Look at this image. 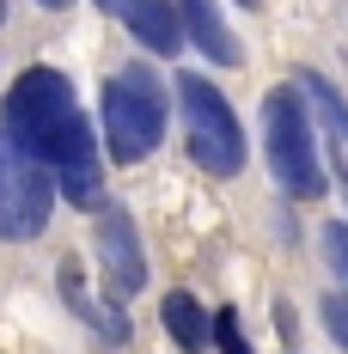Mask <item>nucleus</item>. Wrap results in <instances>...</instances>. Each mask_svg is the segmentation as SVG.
Masks as SVG:
<instances>
[{
    "label": "nucleus",
    "instance_id": "obj_13",
    "mask_svg": "<svg viewBox=\"0 0 348 354\" xmlns=\"http://www.w3.org/2000/svg\"><path fill=\"white\" fill-rule=\"evenodd\" d=\"M318 318H324V330L336 336V348H348V293H330V299L318 306Z\"/></svg>",
    "mask_w": 348,
    "mask_h": 354
},
{
    "label": "nucleus",
    "instance_id": "obj_15",
    "mask_svg": "<svg viewBox=\"0 0 348 354\" xmlns=\"http://www.w3.org/2000/svg\"><path fill=\"white\" fill-rule=\"evenodd\" d=\"M37 6H49V12H62V6H73V0H37Z\"/></svg>",
    "mask_w": 348,
    "mask_h": 354
},
{
    "label": "nucleus",
    "instance_id": "obj_9",
    "mask_svg": "<svg viewBox=\"0 0 348 354\" xmlns=\"http://www.w3.org/2000/svg\"><path fill=\"white\" fill-rule=\"evenodd\" d=\"M62 293H68V306H73L86 324H92L104 342H129V318H122L116 306H98V299L80 287V263H62Z\"/></svg>",
    "mask_w": 348,
    "mask_h": 354
},
{
    "label": "nucleus",
    "instance_id": "obj_11",
    "mask_svg": "<svg viewBox=\"0 0 348 354\" xmlns=\"http://www.w3.org/2000/svg\"><path fill=\"white\" fill-rule=\"evenodd\" d=\"M300 80H306V98L318 104V116H324V129H330L336 141H348V98L336 92V86H330V80H324V73H312V68L300 73Z\"/></svg>",
    "mask_w": 348,
    "mask_h": 354
},
{
    "label": "nucleus",
    "instance_id": "obj_4",
    "mask_svg": "<svg viewBox=\"0 0 348 354\" xmlns=\"http://www.w3.org/2000/svg\"><path fill=\"white\" fill-rule=\"evenodd\" d=\"M177 104H183V129H190V159L208 177H239L244 171V129L232 104L214 92L202 73L177 80Z\"/></svg>",
    "mask_w": 348,
    "mask_h": 354
},
{
    "label": "nucleus",
    "instance_id": "obj_14",
    "mask_svg": "<svg viewBox=\"0 0 348 354\" xmlns=\"http://www.w3.org/2000/svg\"><path fill=\"white\" fill-rule=\"evenodd\" d=\"M214 342H220V354H250L239 336V312L226 306V312H214Z\"/></svg>",
    "mask_w": 348,
    "mask_h": 354
},
{
    "label": "nucleus",
    "instance_id": "obj_6",
    "mask_svg": "<svg viewBox=\"0 0 348 354\" xmlns=\"http://www.w3.org/2000/svg\"><path fill=\"white\" fill-rule=\"evenodd\" d=\"M98 263H104V287L116 299H129L147 287V257H140V239H135V220L122 208H110L98 220Z\"/></svg>",
    "mask_w": 348,
    "mask_h": 354
},
{
    "label": "nucleus",
    "instance_id": "obj_17",
    "mask_svg": "<svg viewBox=\"0 0 348 354\" xmlns=\"http://www.w3.org/2000/svg\"><path fill=\"white\" fill-rule=\"evenodd\" d=\"M98 6H116V0H98Z\"/></svg>",
    "mask_w": 348,
    "mask_h": 354
},
{
    "label": "nucleus",
    "instance_id": "obj_10",
    "mask_svg": "<svg viewBox=\"0 0 348 354\" xmlns=\"http://www.w3.org/2000/svg\"><path fill=\"white\" fill-rule=\"evenodd\" d=\"M159 312H165V330H172V342H177L183 354H202V348H208L214 324H208V312H202L190 293H165V306H159Z\"/></svg>",
    "mask_w": 348,
    "mask_h": 354
},
{
    "label": "nucleus",
    "instance_id": "obj_5",
    "mask_svg": "<svg viewBox=\"0 0 348 354\" xmlns=\"http://www.w3.org/2000/svg\"><path fill=\"white\" fill-rule=\"evenodd\" d=\"M49 208H55V171L0 129V239L6 245L37 239L49 226Z\"/></svg>",
    "mask_w": 348,
    "mask_h": 354
},
{
    "label": "nucleus",
    "instance_id": "obj_18",
    "mask_svg": "<svg viewBox=\"0 0 348 354\" xmlns=\"http://www.w3.org/2000/svg\"><path fill=\"white\" fill-rule=\"evenodd\" d=\"M239 6H257V0H239Z\"/></svg>",
    "mask_w": 348,
    "mask_h": 354
},
{
    "label": "nucleus",
    "instance_id": "obj_16",
    "mask_svg": "<svg viewBox=\"0 0 348 354\" xmlns=\"http://www.w3.org/2000/svg\"><path fill=\"white\" fill-rule=\"evenodd\" d=\"M0 19H6V0H0Z\"/></svg>",
    "mask_w": 348,
    "mask_h": 354
},
{
    "label": "nucleus",
    "instance_id": "obj_3",
    "mask_svg": "<svg viewBox=\"0 0 348 354\" xmlns=\"http://www.w3.org/2000/svg\"><path fill=\"white\" fill-rule=\"evenodd\" d=\"M263 153L269 171L281 177L287 196H324V165H318V141H312V116L300 92H269L263 98Z\"/></svg>",
    "mask_w": 348,
    "mask_h": 354
},
{
    "label": "nucleus",
    "instance_id": "obj_2",
    "mask_svg": "<svg viewBox=\"0 0 348 354\" xmlns=\"http://www.w3.org/2000/svg\"><path fill=\"white\" fill-rule=\"evenodd\" d=\"M104 141L116 165H135L165 141V92L147 68H122L104 80Z\"/></svg>",
    "mask_w": 348,
    "mask_h": 354
},
{
    "label": "nucleus",
    "instance_id": "obj_7",
    "mask_svg": "<svg viewBox=\"0 0 348 354\" xmlns=\"http://www.w3.org/2000/svg\"><path fill=\"white\" fill-rule=\"evenodd\" d=\"M177 19H183V37L208 55L214 68H239V62H244L239 37L226 31V19H220V6H214V0H177Z\"/></svg>",
    "mask_w": 348,
    "mask_h": 354
},
{
    "label": "nucleus",
    "instance_id": "obj_1",
    "mask_svg": "<svg viewBox=\"0 0 348 354\" xmlns=\"http://www.w3.org/2000/svg\"><path fill=\"white\" fill-rule=\"evenodd\" d=\"M0 129L55 171V189L68 196L73 208H98V196H104L98 141H92L86 116L73 104V86L55 68H25L12 80L6 110H0Z\"/></svg>",
    "mask_w": 348,
    "mask_h": 354
},
{
    "label": "nucleus",
    "instance_id": "obj_8",
    "mask_svg": "<svg viewBox=\"0 0 348 354\" xmlns=\"http://www.w3.org/2000/svg\"><path fill=\"white\" fill-rule=\"evenodd\" d=\"M122 25L153 49V55H177L183 49V19H177V0H116Z\"/></svg>",
    "mask_w": 348,
    "mask_h": 354
},
{
    "label": "nucleus",
    "instance_id": "obj_12",
    "mask_svg": "<svg viewBox=\"0 0 348 354\" xmlns=\"http://www.w3.org/2000/svg\"><path fill=\"white\" fill-rule=\"evenodd\" d=\"M324 263H330V275L348 281V220H330L324 226Z\"/></svg>",
    "mask_w": 348,
    "mask_h": 354
}]
</instances>
